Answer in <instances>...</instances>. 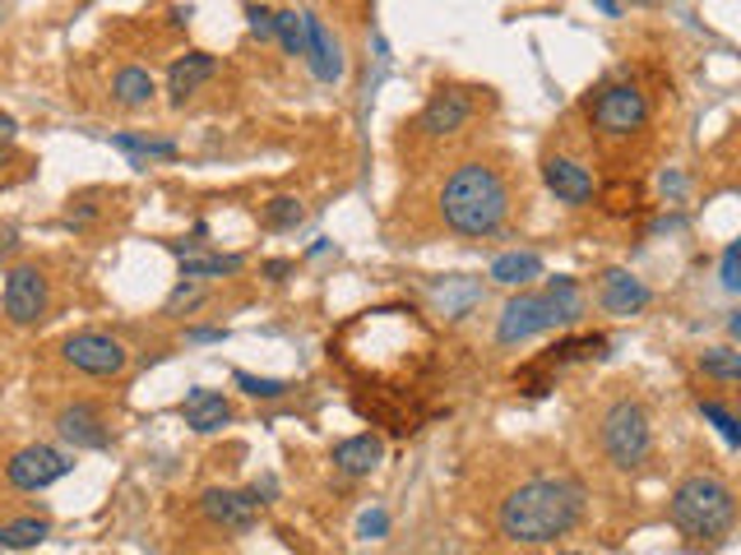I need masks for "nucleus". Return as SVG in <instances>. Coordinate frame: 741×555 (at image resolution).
I'll return each mask as SVG.
<instances>
[{"label": "nucleus", "mask_w": 741, "mask_h": 555, "mask_svg": "<svg viewBox=\"0 0 741 555\" xmlns=\"http://www.w3.org/2000/svg\"><path fill=\"white\" fill-rule=\"evenodd\" d=\"M432 352L436 333L413 306H370L329 338V357L348 376L376 384V393H408L432 366Z\"/></svg>", "instance_id": "1"}, {"label": "nucleus", "mask_w": 741, "mask_h": 555, "mask_svg": "<svg viewBox=\"0 0 741 555\" xmlns=\"http://www.w3.org/2000/svg\"><path fill=\"white\" fill-rule=\"evenodd\" d=\"M585 518V486L566 472L528 477L500 500V533L510 542H556Z\"/></svg>", "instance_id": "2"}, {"label": "nucleus", "mask_w": 741, "mask_h": 555, "mask_svg": "<svg viewBox=\"0 0 741 555\" xmlns=\"http://www.w3.org/2000/svg\"><path fill=\"white\" fill-rule=\"evenodd\" d=\"M510 214V185L487 163H464L440 185V218L459 236H491Z\"/></svg>", "instance_id": "3"}, {"label": "nucleus", "mask_w": 741, "mask_h": 555, "mask_svg": "<svg viewBox=\"0 0 741 555\" xmlns=\"http://www.w3.org/2000/svg\"><path fill=\"white\" fill-rule=\"evenodd\" d=\"M672 523L681 527L686 537H700V542H713L723 537L732 518H737V500H732V486L713 472H696L686 477L677 491H672V505H668Z\"/></svg>", "instance_id": "4"}, {"label": "nucleus", "mask_w": 741, "mask_h": 555, "mask_svg": "<svg viewBox=\"0 0 741 555\" xmlns=\"http://www.w3.org/2000/svg\"><path fill=\"white\" fill-rule=\"evenodd\" d=\"M602 449L621 472H635L644 467L649 449H653V431H649V412L635 403V399H621L607 408L602 417Z\"/></svg>", "instance_id": "5"}, {"label": "nucleus", "mask_w": 741, "mask_h": 555, "mask_svg": "<svg viewBox=\"0 0 741 555\" xmlns=\"http://www.w3.org/2000/svg\"><path fill=\"white\" fill-rule=\"evenodd\" d=\"M589 121L598 125V135L607 140H630L635 130L649 125V97L640 84L630 79H617V84H602L589 102Z\"/></svg>", "instance_id": "6"}, {"label": "nucleus", "mask_w": 741, "mask_h": 555, "mask_svg": "<svg viewBox=\"0 0 741 555\" xmlns=\"http://www.w3.org/2000/svg\"><path fill=\"white\" fill-rule=\"evenodd\" d=\"M65 361L74 370H84V376H98V380H108V376H121L130 352L121 348V342L112 333H98V329H84V333H70L65 338Z\"/></svg>", "instance_id": "7"}, {"label": "nucleus", "mask_w": 741, "mask_h": 555, "mask_svg": "<svg viewBox=\"0 0 741 555\" xmlns=\"http://www.w3.org/2000/svg\"><path fill=\"white\" fill-rule=\"evenodd\" d=\"M70 467H74V463L61 454V449L29 444V449H19V454L6 463V477H10V486H19V491H47L51 482H61Z\"/></svg>", "instance_id": "8"}, {"label": "nucleus", "mask_w": 741, "mask_h": 555, "mask_svg": "<svg viewBox=\"0 0 741 555\" xmlns=\"http://www.w3.org/2000/svg\"><path fill=\"white\" fill-rule=\"evenodd\" d=\"M547 329H556L547 301H542L538 292H519V297L506 301V310H500L496 342H500V348H515V342H528V338H538V333H547Z\"/></svg>", "instance_id": "9"}, {"label": "nucleus", "mask_w": 741, "mask_h": 555, "mask_svg": "<svg viewBox=\"0 0 741 555\" xmlns=\"http://www.w3.org/2000/svg\"><path fill=\"white\" fill-rule=\"evenodd\" d=\"M6 315L14 325H38L47 315V278L33 264H19L6 278Z\"/></svg>", "instance_id": "10"}, {"label": "nucleus", "mask_w": 741, "mask_h": 555, "mask_svg": "<svg viewBox=\"0 0 741 555\" xmlns=\"http://www.w3.org/2000/svg\"><path fill=\"white\" fill-rule=\"evenodd\" d=\"M468 121H473L468 89H440V93H432L427 107H422L417 130H422V135H432V140H440V135H455V130H464Z\"/></svg>", "instance_id": "11"}, {"label": "nucleus", "mask_w": 741, "mask_h": 555, "mask_svg": "<svg viewBox=\"0 0 741 555\" xmlns=\"http://www.w3.org/2000/svg\"><path fill=\"white\" fill-rule=\"evenodd\" d=\"M200 510L214 518L219 527H227V533H251V527H255V500H251V491L214 486V491L200 495Z\"/></svg>", "instance_id": "12"}, {"label": "nucleus", "mask_w": 741, "mask_h": 555, "mask_svg": "<svg viewBox=\"0 0 741 555\" xmlns=\"http://www.w3.org/2000/svg\"><path fill=\"white\" fill-rule=\"evenodd\" d=\"M57 431H61V440L74 444V449H108V440H112L108 421H102V412H98L93 403H70V408H61Z\"/></svg>", "instance_id": "13"}, {"label": "nucleus", "mask_w": 741, "mask_h": 555, "mask_svg": "<svg viewBox=\"0 0 741 555\" xmlns=\"http://www.w3.org/2000/svg\"><path fill=\"white\" fill-rule=\"evenodd\" d=\"M649 301H653V292L626 269H607L602 282H598V306L607 315H640Z\"/></svg>", "instance_id": "14"}, {"label": "nucleus", "mask_w": 741, "mask_h": 555, "mask_svg": "<svg viewBox=\"0 0 741 555\" xmlns=\"http://www.w3.org/2000/svg\"><path fill=\"white\" fill-rule=\"evenodd\" d=\"M542 176H547V191L561 204H589L593 199V172L585 163H575V157H547Z\"/></svg>", "instance_id": "15"}, {"label": "nucleus", "mask_w": 741, "mask_h": 555, "mask_svg": "<svg viewBox=\"0 0 741 555\" xmlns=\"http://www.w3.org/2000/svg\"><path fill=\"white\" fill-rule=\"evenodd\" d=\"M181 417H185V426H191V431L214 435V431H223L232 421V403L223 399V393H214V389H191L181 399Z\"/></svg>", "instance_id": "16"}, {"label": "nucleus", "mask_w": 741, "mask_h": 555, "mask_svg": "<svg viewBox=\"0 0 741 555\" xmlns=\"http://www.w3.org/2000/svg\"><path fill=\"white\" fill-rule=\"evenodd\" d=\"M306 61H311V74L321 79V84H338L348 61H343V47L338 38L325 29V19L311 14V42H306Z\"/></svg>", "instance_id": "17"}, {"label": "nucleus", "mask_w": 741, "mask_h": 555, "mask_svg": "<svg viewBox=\"0 0 741 555\" xmlns=\"http://www.w3.org/2000/svg\"><path fill=\"white\" fill-rule=\"evenodd\" d=\"M385 459V440L376 431H362L353 440L334 444V467L343 472V477H366V472H376Z\"/></svg>", "instance_id": "18"}, {"label": "nucleus", "mask_w": 741, "mask_h": 555, "mask_svg": "<svg viewBox=\"0 0 741 555\" xmlns=\"http://www.w3.org/2000/svg\"><path fill=\"white\" fill-rule=\"evenodd\" d=\"M432 301L445 320H464V315L483 301V282L468 278V274H455V278H432Z\"/></svg>", "instance_id": "19"}, {"label": "nucleus", "mask_w": 741, "mask_h": 555, "mask_svg": "<svg viewBox=\"0 0 741 555\" xmlns=\"http://www.w3.org/2000/svg\"><path fill=\"white\" fill-rule=\"evenodd\" d=\"M214 70H219V61L209 56V51H191V56L172 61V70H168V93H172L176 107H181V102L191 97L200 84H209V79H214Z\"/></svg>", "instance_id": "20"}, {"label": "nucleus", "mask_w": 741, "mask_h": 555, "mask_svg": "<svg viewBox=\"0 0 741 555\" xmlns=\"http://www.w3.org/2000/svg\"><path fill=\"white\" fill-rule=\"evenodd\" d=\"M547 310L556 325H579V315H585V297H579V282L570 274H556L547 278V292H542Z\"/></svg>", "instance_id": "21"}, {"label": "nucleus", "mask_w": 741, "mask_h": 555, "mask_svg": "<svg viewBox=\"0 0 741 555\" xmlns=\"http://www.w3.org/2000/svg\"><path fill=\"white\" fill-rule=\"evenodd\" d=\"M491 278L506 282V287L534 282V278H542V255H538V250H510V255H500V259L491 264Z\"/></svg>", "instance_id": "22"}, {"label": "nucleus", "mask_w": 741, "mask_h": 555, "mask_svg": "<svg viewBox=\"0 0 741 555\" xmlns=\"http://www.w3.org/2000/svg\"><path fill=\"white\" fill-rule=\"evenodd\" d=\"M153 93H158V89H153V74L140 70V65H125V70H116V79H112V97L121 102V107H144Z\"/></svg>", "instance_id": "23"}, {"label": "nucleus", "mask_w": 741, "mask_h": 555, "mask_svg": "<svg viewBox=\"0 0 741 555\" xmlns=\"http://www.w3.org/2000/svg\"><path fill=\"white\" fill-rule=\"evenodd\" d=\"M47 537H51V523L47 518H14V523L0 527V546H6V551H33Z\"/></svg>", "instance_id": "24"}, {"label": "nucleus", "mask_w": 741, "mask_h": 555, "mask_svg": "<svg viewBox=\"0 0 741 555\" xmlns=\"http://www.w3.org/2000/svg\"><path fill=\"white\" fill-rule=\"evenodd\" d=\"M602 348H607V338H602V333H579V338L556 342V348L542 357V366L556 370V366H566V361H579V357H602Z\"/></svg>", "instance_id": "25"}, {"label": "nucleus", "mask_w": 741, "mask_h": 555, "mask_svg": "<svg viewBox=\"0 0 741 555\" xmlns=\"http://www.w3.org/2000/svg\"><path fill=\"white\" fill-rule=\"evenodd\" d=\"M242 269V255H181V278H223Z\"/></svg>", "instance_id": "26"}, {"label": "nucleus", "mask_w": 741, "mask_h": 555, "mask_svg": "<svg viewBox=\"0 0 741 555\" xmlns=\"http://www.w3.org/2000/svg\"><path fill=\"white\" fill-rule=\"evenodd\" d=\"M278 38H283V47H287V56H306L311 10H278Z\"/></svg>", "instance_id": "27"}, {"label": "nucleus", "mask_w": 741, "mask_h": 555, "mask_svg": "<svg viewBox=\"0 0 741 555\" xmlns=\"http://www.w3.org/2000/svg\"><path fill=\"white\" fill-rule=\"evenodd\" d=\"M302 218H306V208H302L297 195H274L270 204L260 208V223L270 227V232H287V227H297Z\"/></svg>", "instance_id": "28"}, {"label": "nucleus", "mask_w": 741, "mask_h": 555, "mask_svg": "<svg viewBox=\"0 0 741 555\" xmlns=\"http://www.w3.org/2000/svg\"><path fill=\"white\" fill-rule=\"evenodd\" d=\"M121 153H130L135 163H149V157H176V144L172 140H149V135H116L112 140Z\"/></svg>", "instance_id": "29"}, {"label": "nucleus", "mask_w": 741, "mask_h": 555, "mask_svg": "<svg viewBox=\"0 0 741 555\" xmlns=\"http://www.w3.org/2000/svg\"><path fill=\"white\" fill-rule=\"evenodd\" d=\"M700 370H704V376H713V380L732 384V380H741V352L737 348H709L700 357Z\"/></svg>", "instance_id": "30"}, {"label": "nucleus", "mask_w": 741, "mask_h": 555, "mask_svg": "<svg viewBox=\"0 0 741 555\" xmlns=\"http://www.w3.org/2000/svg\"><path fill=\"white\" fill-rule=\"evenodd\" d=\"M236 389L242 393H251V399H283L287 389V380H270V376H246V370H236Z\"/></svg>", "instance_id": "31"}, {"label": "nucleus", "mask_w": 741, "mask_h": 555, "mask_svg": "<svg viewBox=\"0 0 741 555\" xmlns=\"http://www.w3.org/2000/svg\"><path fill=\"white\" fill-rule=\"evenodd\" d=\"M700 412H704V421H713V426H719V435L737 449L741 444V426H737V417L723 408V403H700Z\"/></svg>", "instance_id": "32"}, {"label": "nucleus", "mask_w": 741, "mask_h": 555, "mask_svg": "<svg viewBox=\"0 0 741 555\" xmlns=\"http://www.w3.org/2000/svg\"><path fill=\"white\" fill-rule=\"evenodd\" d=\"M602 199L612 214H635V208H640V185H607Z\"/></svg>", "instance_id": "33"}, {"label": "nucleus", "mask_w": 741, "mask_h": 555, "mask_svg": "<svg viewBox=\"0 0 741 555\" xmlns=\"http://www.w3.org/2000/svg\"><path fill=\"white\" fill-rule=\"evenodd\" d=\"M246 19H251V33H255V38H278V10H270V6H246Z\"/></svg>", "instance_id": "34"}, {"label": "nucleus", "mask_w": 741, "mask_h": 555, "mask_svg": "<svg viewBox=\"0 0 741 555\" xmlns=\"http://www.w3.org/2000/svg\"><path fill=\"white\" fill-rule=\"evenodd\" d=\"M385 533H389V514H385V510H366V514L357 518V537L370 542V537H385Z\"/></svg>", "instance_id": "35"}, {"label": "nucleus", "mask_w": 741, "mask_h": 555, "mask_svg": "<svg viewBox=\"0 0 741 555\" xmlns=\"http://www.w3.org/2000/svg\"><path fill=\"white\" fill-rule=\"evenodd\" d=\"M723 287H728V292H737V287H741V246L737 241L723 250Z\"/></svg>", "instance_id": "36"}, {"label": "nucleus", "mask_w": 741, "mask_h": 555, "mask_svg": "<svg viewBox=\"0 0 741 555\" xmlns=\"http://www.w3.org/2000/svg\"><path fill=\"white\" fill-rule=\"evenodd\" d=\"M204 292H200V282H191V278H181L176 282V292L168 297V310H181V306H195Z\"/></svg>", "instance_id": "37"}, {"label": "nucleus", "mask_w": 741, "mask_h": 555, "mask_svg": "<svg viewBox=\"0 0 741 555\" xmlns=\"http://www.w3.org/2000/svg\"><path fill=\"white\" fill-rule=\"evenodd\" d=\"M14 130H19V121L10 112H0V157H6V148L14 144Z\"/></svg>", "instance_id": "38"}, {"label": "nucleus", "mask_w": 741, "mask_h": 555, "mask_svg": "<svg viewBox=\"0 0 741 555\" xmlns=\"http://www.w3.org/2000/svg\"><path fill=\"white\" fill-rule=\"evenodd\" d=\"M185 338H191V342H223L227 333L223 329H185Z\"/></svg>", "instance_id": "39"}, {"label": "nucleus", "mask_w": 741, "mask_h": 555, "mask_svg": "<svg viewBox=\"0 0 741 555\" xmlns=\"http://www.w3.org/2000/svg\"><path fill=\"white\" fill-rule=\"evenodd\" d=\"M658 185H663V195H681L686 191V181L677 172H663V181H658Z\"/></svg>", "instance_id": "40"}, {"label": "nucleus", "mask_w": 741, "mask_h": 555, "mask_svg": "<svg viewBox=\"0 0 741 555\" xmlns=\"http://www.w3.org/2000/svg\"><path fill=\"white\" fill-rule=\"evenodd\" d=\"M287 269H293V264H287V259H270V264H264V274H270L274 282H283V274Z\"/></svg>", "instance_id": "41"}]
</instances>
